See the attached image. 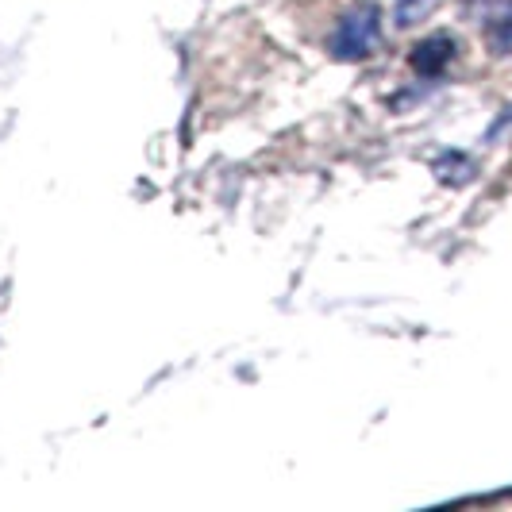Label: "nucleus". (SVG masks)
<instances>
[{"label": "nucleus", "mask_w": 512, "mask_h": 512, "mask_svg": "<svg viewBox=\"0 0 512 512\" xmlns=\"http://www.w3.org/2000/svg\"><path fill=\"white\" fill-rule=\"evenodd\" d=\"M382 35V12L374 4H359L355 12H347L332 35V54L343 62H359L378 47Z\"/></svg>", "instance_id": "obj_1"}, {"label": "nucleus", "mask_w": 512, "mask_h": 512, "mask_svg": "<svg viewBox=\"0 0 512 512\" xmlns=\"http://www.w3.org/2000/svg\"><path fill=\"white\" fill-rule=\"evenodd\" d=\"M451 58H455V39L451 35H428L412 51V70L420 77H439L451 66Z\"/></svg>", "instance_id": "obj_2"}, {"label": "nucleus", "mask_w": 512, "mask_h": 512, "mask_svg": "<svg viewBox=\"0 0 512 512\" xmlns=\"http://www.w3.org/2000/svg\"><path fill=\"white\" fill-rule=\"evenodd\" d=\"M489 43L497 54H509L512 51V4H505V12L489 24Z\"/></svg>", "instance_id": "obj_3"}, {"label": "nucleus", "mask_w": 512, "mask_h": 512, "mask_svg": "<svg viewBox=\"0 0 512 512\" xmlns=\"http://www.w3.org/2000/svg\"><path fill=\"white\" fill-rule=\"evenodd\" d=\"M432 4H436V0H401V4H397V24H405V27L416 24L420 16H428Z\"/></svg>", "instance_id": "obj_4"}]
</instances>
